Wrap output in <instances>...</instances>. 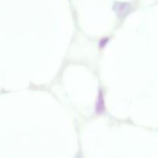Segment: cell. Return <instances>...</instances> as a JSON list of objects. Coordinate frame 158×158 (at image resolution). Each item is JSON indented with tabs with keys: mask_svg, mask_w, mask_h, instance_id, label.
<instances>
[{
	"mask_svg": "<svg viewBox=\"0 0 158 158\" xmlns=\"http://www.w3.org/2000/svg\"><path fill=\"white\" fill-rule=\"evenodd\" d=\"M113 10L116 12V15L120 19L125 18L132 10V6L128 2H116L113 6Z\"/></svg>",
	"mask_w": 158,
	"mask_h": 158,
	"instance_id": "cell-1",
	"label": "cell"
},
{
	"mask_svg": "<svg viewBox=\"0 0 158 158\" xmlns=\"http://www.w3.org/2000/svg\"><path fill=\"white\" fill-rule=\"evenodd\" d=\"M95 113L97 114H102L105 111V100H104V94L103 92L101 89H99V94L97 97V100L95 103Z\"/></svg>",
	"mask_w": 158,
	"mask_h": 158,
	"instance_id": "cell-2",
	"label": "cell"
},
{
	"mask_svg": "<svg viewBox=\"0 0 158 158\" xmlns=\"http://www.w3.org/2000/svg\"><path fill=\"white\" fill-rule=\"evenodd\" d=\"M108 38H104L102 39V40H101L100 42H99V46H100L101 49L105 47V45L108 43Z\"/></svg>",
	"mask_w": 158,
	"mask_h": 158,
	"instance_id": "cell-3",
	"label": "cell"
}]
</instances>
